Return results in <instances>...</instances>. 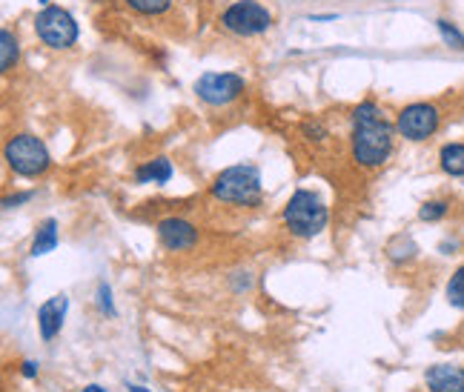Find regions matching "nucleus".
<instances>
[{
  "label": "nucleus",
  "mask_w": 464,
  "mask_h": 392,
  "mask_svg": "<svg viewBox=\"0 0 464 392\" xmlns=\"http://www.w3.org/2000/svg\"><path fill=\"white\" fill-rule=\"evenodd\" d=\"M55 247H58V220L46 218L41 224V229H38V235H35V241H32V258L52 252Z\"/></svg>",
  "instance_id": "12"
},
{
  "label": "nucleus",
  "mask_w": 464,
  "mask_h": 392,
  "mask_svg": "<svg viewBox=\"0 0 464 392\" xmlns=\"http://www.w3.org/2000/svg\"><path fill=\"white\" fill-rule=\"evenodd\" d=\"M126 389H129V392H153V389H146V387H141V384H126Z\"/></svg>",
  "instance_id": "25"
},
{
  "label": "nucleus",
  "mask_w": 464,
  "mask_h": 392,
  "mask_svg": "<svg viewBox=\"0 0 464 392\" xmlns=\"http://www.w3.org/2000/svg\"><path fill=\"white\" fill-rule=\"evenodd\" d=\"M439 161H441V169H444L447 175L461 178L464 175V144H447L441 149Z\"/></svg>",
  "instance_id": "14"
},
{
  "label": "nucleus",
  "mask_w": 464,
  "mask_h": 392,
  "mask_svg": "<svg viewBox=\"0 0 464 392\" xmlns=\"http://www.w3.org/2000/svg\"><path fill=\"white\" fill-rule=\"evenodd\" d=\"M158 238L161 244L172 252H184L198 244V229L184 218H163L158 224Z\"/></svg>",
  "instance_id": "9"
},
{
  "label": "nucleus",
  "mask_w": 464,
  "mask_h": 392,
  "mask_svg": "<svg viewBox=\"0 0 464 392\" xmlns=\"http://www.w3.org/2000/svg\"><path fill=\"white\" fill-rule=\"evenodd\" d=\"M38 369H41L38 361H23L21 364V375H23V378H38Z\"/></svg>",
  "instance_id": "21"
},
{
  "label": "nucleus",
  "mask_w": 464,
  "mask_h": 392,
  "mask_svg": "<svg viewBox=\"0 0 464 392\" xmlns=\"http://www.w3.org/2000/svg\"><path fill=\"white\" fill-rule=\"evenodd\" d=\"M221 23L232 32V35H261V32H267L270 23H273V14L264 9L258 0H238V4H232Z\"/></svg>",
  "instance_id": "5"
},
{
  "label": "nucleus",
  "mask_w": 464,
  "mask_h": 392,
  "mask_svg": "<svg viewBox=\"0 0 464 392\" xmlns=\"http://www.w3.org/2000/svg\"><path fill=\"white\" fill-rule=\"evenodd\" d=\"M393 152V126L373 100H364L353 112V158L361 166H381Z\"/></svg>",
  "instance_id": "1"
},
{
  "label": "nucleus",
  "mask_w": 464,
  "mask_h": 392,
  "mask_svg": "<svg viewBox=\"0 0 464 392\" xmlns=\"http://www.w3.org/2000/svg\"><path fill=\"white\" fill-rule=\"evenodd\" d=\"M284 224L295 238H316L327 227V207L310 190H295L284 207Z\"/></svg>",
  "instance_id": "3"
},
{
  "label": "nucleus",
  "mask_w": 464,
  "mask_h": 392,
  "mask_svg": "<svg viewBox=\"0 0 464 392\" xmlns=\"http://www.w3.org/2000/svg\"><path fill=\"white\" fill-rule=\"evenodd\" d=\"M6 163L23 178H38L49 169L52 158H49V149L35 135H14L6 144Z\"/></svg>",
  "instance_id": "4"
},
{
  "label": "nucleus",
  "mask_w": 464,
  "mask_h": 392,
  "mask_svg": "<svg viewBox=\"0 0 464 392\" xmlns=\"http://www.w3.org/2000/svg\"><path fill=\"white\" fill-rule=\"evenodd\" d=\"M0 52H4V58H0V72H9L14 61H18V41H14L9 29L0 32Z\"/></svg>",
  "instance_id": "15"
},
{
  "label": "nucleus",
  "mask_w": 464,
  "mask_h": 392,
  "mask_svg": "<svg viewBox=\"0 0 464 392\" xmlns=\"http://www.w3.org/2000/svg\"><path fill=\"white\" fill-rule=\"evenodd\" d=\"M436 26H439V32H441V38H444V43H450L453 49H464V35H461V32H459V29H453V26H450V23H447V21H439Z\"/></svg>",
  "instance_id": "18"
},
{
  "label": "nucleus",
  "mask_w": 464,
  "mask_h": 392,
  "mask_svg": "<svg viewBox=\"0 0 464 392\" xmlns=\"http://www.w3.org/2000/svg\"><path fill=\"white\" fill-rule=\"evenodd\" d=\"M66 306H70L66 295H55V298H49L46 303H41V310H38V330H41L43 341H52L60 332L63 318H66Z\"/></svg>",
  "instance_id": "11"
},
{
  "label": "nucleus",
  "mask_w": 464,
  "mask_h": 392,
  "mask_svg": "<svg viewBox=\"0 0 464 392\" xmlns=\"http://www.w3.org/2000/svg\"><path fill=\"white\" fill-rule=\"evenodd\" d=\"M430 392H464V367L436 364L424 372Z\"/></svg>",
  "instance_id": "10"
},
{
  "label": "nucleus",
  "mask_w": 464,
  "mask_h": 392,
  "mask_svg": "<svg viewBox=\"0 0 464 392\" xmlns=\"http://www.w3.org/2000/svg\"><path fill=\"white\" fill-rule=\"evenodd\" d=\"M195 92H198V98L207 100L212 107H227L244 92V80L229 72H207L198 78Z\"/></svg>",
  "instance_id": "7"
},
{
  "label": "nucleus",
  "mask_w": 464,
  "mask_h": 392,
  "mask_svg": "<svg viewBox=\"0 0 464 392\" xmlns=\"http://www.w3.org/2000/svg\"><path fill=\"white\" fill-rule=\"evenodd\" d=\"M29 198H32V192H23V195L6 198V201H4V207H6V210H12V207H18V203H23V201H29Z\"/></svg>",
  "instance_id": "22"
},
{
  "label": "nucleus",
  "mask_w": 464,
  "mask_h": 392,
  "mask_svg": "<svg viewBox=\"0 0 464 392\" xmlns=\"http://www.w3.org/2000/svg\"><path fill=\"white\" fill-rule=\"evenodd\" d=\"M126 4L144 14H161L170 9V0H126Z\"/></svg>",
  "instance_id": "17"
},
{
  "label": "nucleus",
  "mask_w": 464,
  "mask_h": 392,
  "mask_svg": "<svg viewBox=\"0 0 464 392\" xmlns=\"http://www.w3.org/2000/svg\"><path fill=\"white\" fill-rule=\"evenodd\" d=\"M97 306H101V313L109 315V318L118 315V313H115V303H112V289L107 284L97 286Z\"/></svg>",
  "instance_id": "20"
},
{
  "label": "nucleus",
  "mask_w": 464,
  "mask_h": 392,
  "mask_svg": "<svg viewBox=\"0 0 464 392\" xmlns=\"http://www.w3.org/2000/svg\"><path fill=\"white\" fill-rule=\"evenodd\" d=\"M444 215H447V203L444 201H430V203H424L422 212H419L422 220H439Z\"/></svg>",
  "instance_id": "19"
},
{
  "label": "nucleus",
  "mask_w": 464,
  "mask_h": 392,
  "mask_svg": "<svg viewBox=\"0 0 464 392\" xmlns=\"http://www.w3.org/2000/svg\"><path fill=\"white\" fill-rule=\"evenodd\" d=\"M212 195L224 203H241V207H255L261 201V173L253 163L229 166L212 181Z\"/></svg>",
  "instance_id": "2"
},
{
  "label": "nucleus",
  "mask_w": 464,
  "mask_h": 392,
  "mask_svg": "<svg viewBox=\"0 0 464 392\" xmlns=\"http://www.w3.org/2000/svg\"><path fill=\"white\" fill-rule=\"evenodd\" d=\"M138 183H167L172 178V163L167 158H155L144 163L138 173H135Z\"/></svg>",
  "instance_id": "13"
},
{
  "label": "nucleus",
  "mask_w": 464,
  "mask_h": 392,
  "mask_svg": "<svg viewBox=\"0 0 464 392\" xmlns=\"http://www.w3.org/2000/svg\"><path fill=\"white\" fill-rule=\"evenodd\" d=\"M304 135H310V138L316 135V141H321L324 138V129L319 124H304Z\"/></svg>",
  "instance_id": "23"
},
{
  "label": "nucleus",
  "mask_w": 464,
  "mask_h": 392,
  "mask_svg": "<svg viewBox=\"0 0 464 392\" xmlns=\"http://www.w3.org/2000/svg\"><path fill=\"white\" fill-rule=\"evenodd\" d=\"M80 392H107V389H104L101 384H87V387L80 389Z\"/></svg>",
  "instance_id": "24"
},
{
  "label": "nucleus",
  "mask_w": 464,
  "mask_h": 392,
  "mask_svg": "<svg viewBox=\"0 0 464 392\" xmlns=\"http://www.w3.org/2000/svg\"><path fill=\"white\" fill-rule=\"evenodd\" d=\"M447 301H450V306H456V310H464V266H459L453 272L450 284H447Z\"/></svg>",
  "instance_id": "16"
},
{
  "label": "nucleus",
  "mask_w": 464,
  "mask_h": 392,
  "mask_svg": "<svg viewBox=\"0 0 464 392\" xmlns=\"http://www.w3.org/2000/svg\"><path fill=\"white\" fill-rule=\"evenodd\" d=\"M35 29H38L41 41L52 49H66V46H72L78 38L75 18L60 6H43V12L35 21Z\"/></svg>",
  "instance_id": "6"
},
{
  "label": "nucleus",
  "mask_w": 464,
  "mask_h": 392,
  "mask_svg": "<svg viewBox=\"0 0 464 392\" xmlns=\"http://www.w3.org/2000/svg\"><path fill=\"white\" fill-rule=\"evenodd\" d=\"M395 129H399L407 141H427L430 135L439 129V109L430 104H410L407 109H402Z\"/></svg>",
  "instance_id": "8"
}]
</instances>
